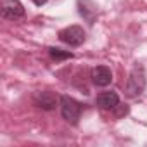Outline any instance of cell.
Listing matches in <instances>:
<instances>
[{
  "instance_id": "cell-1",
  "label": "cell",
  "mask_w": 147,
  "mask_h": 147,
  "mask_svg": "<svg viewBox=\"0 0 147 147\" xmlns=\"http://www.w3.org/2000/svg\"><path fill=\"white\" fill-rule=\"evenodd\" d=\"M145 69L142 66H133V69L130 71L126 85H125V94L130 99H135L138 95H142V92L145 90Z\"/></svg>"
},
{
  "instance_id": "cell-2",
  "label": "cell",
  "mask_w": 147,
  "mask_h": 147,
  "mask_svg": "<svg viewBox=\"0 0 147 147\" xmlns=\"http://www.w3.org/2000/svg\"><path fill=\"white\" fill-rule=\"evenodd\" d=\"M61 102V114L66 121H69L71 125H76L80 116H82V111H83V106L76 100V99H73L69 95H62L59 99Z\"/></svg>"
},
{
  "instance_id": "cell-3",
  "label": "cell",
  "mask_w": 147,
  "mask_h": 147,
  "mask_svg": "<svg viewBox=\"0 0 147 147\" xmlns=\"http://www.w3.org/2000/svg\"><path fill=\"white\" fill-rule=\"evenodd\" d=\"M85 38H87V35L82 26H67L59 31V40L71 47H80L85 42Z\"/></svg>"
},
{
  "instance_id": "cell-4",
  "label": "cell",
  "mask_w": 147,
  "mask_h": 147,
  "mask_svg": "<svg viewBox=\"0 0 147 147\" xmlns=\"http://www.w3.org/2000/svg\"><path fill=\"white\" fill-rule=\"evenodd\" d=\"M4 19L9 21H18L21 18H24V7L19 0H4L2 4V11H0Z\"/></svg>"
},
{
  "instance_id": "cell-5",
  "label": "cell",
  "mask_w": 147,
  "mask_h": 147,
  "mask_svg": "<svg viewBox=\"0 0 147 147\" xmlns=\"http://www.w3.org/2000/svg\"><path fill=\"white\" fill-rule=\"evenodd\" d=\"M57 100H59L57 95L52 94V92H49V90H45V92H36L35 97H33L35 106H38L40 109H45V111H52V109H55Z\"/></svg>"
},
{
  "instance_id": "cell-6",
  "label": "cell",
  "mask_w": 147,
  "mask_h": 147,
  "mask_svg": "<svg viewBox=\"0 0 147 147\" xmlns=\"http://www.w3.org/2000/svg\"><path fill=\"white\" fill-rule=\"evenodd\" d=\"M92 82L97 87H107L113 82V73L107 66H97L92 69Z\"/></svg>"
},
{
  "instance_id": "cell-7",
  "label": "cell",
  "mask_w": 147,
  "mask_h": 147,
  "mask_svg": "<svg viewBox=\"0 0 147 147\" xmlns=\"http://www.w3.org/2000/svg\"><path fill=\"white\" fill-rule=\"evenodd\" d=\"M78 12L88 24H94L97 19V5L92 0H78Z\"/></svg>"
},
{
  "instance_id": "cell-8",
  "label": "cell",
  "mask_w": 147,
  "mask_h": 147,
  "mask_svg": "<svg viewBox=\"0 0 147 147\" xmlns=\"http://www.w3.org/2000/svg\"><path fill=\"white\" fill-rule=\"evenodd\" d=\"M95 104L100 107V109H116L119 106V97L116 92H100L97 97H95Z\"/></svg>"
},
{
  "instance_id": "cell-9",
  "label": "cell",
  "mask_w": 147,
  "mask_h": 147,
  "mask_svg": "<svg viewBox=\"0 0 147 147\" xmlns=\"http://www.w3.org/2000/svg\"><path fill=\"white\" fill-rule=\"evenodd\" d=\"M49 54L52 59L55 61H64V59H73V54L67 52V50H62V49H57V47H50L49 49Z\"/></svg>"
},
{
  "instance_id": "cell-10",
  "label": "cell",
  "mask_w": 147,
  "mask_h": 147,
  "mask_svg": "<svg viewBox=\"0 0 147 147\" xmlns=\"http://www.w3.org/2000/svg\"><path fill=\"white\" fill-rule=\"evenodd\" d=\"M31 2H33L35 5H38V7H42L43 4H47V0H31Z\"/></svg>"
}]
</instances>
